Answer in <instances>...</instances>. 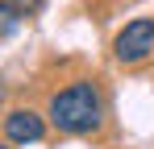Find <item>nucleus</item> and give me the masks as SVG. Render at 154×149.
Masks as SVG:
<instances>
[{"label":"nucleus","mask_w":154,"mask_h":149,"mask_svg":"<svg viewBox=\"0 0 154 149\" xmlns=\"http://www.w3.org/2000/svg\"><path fill=\"white\" fill-rule=\"evenodd\" d=\"M0 149H8V145H0Z\"/></svg>","instance_id":"39448f33"},{"label":"nucleus","mask_w":154,"mask_h":149,"mask_svg":"<svg viewBox=\"0 0 154 149\" xmlns=\"http://www.w3.org/2000/svg\"><path fill=\"white\" fill-rule=\"evenodd\" d=\"M21 21H25V17H21L17 0H0V33H13Z\"/></svg>","instance_id":"20e7f679"},{"label":"nucleus","mask_w":154,"mask_h":149,"mask_svg":"<svg viewBox=\"0 0 154 149\" xmlns=\"http://www.w3.org/2000/svg\"><path fill=\"white\" fill-rule=\"evenodd\" d=\"M112 54H117V62H146L154 54V17H137V21H129L117 37H112Z\"/></svg>","instance_id":"f03ea898"},{"label":"nucleus","mask_w":154,"mask_h":149,"mask_svg":"<svg viewBox=\"0 0 154 149\" xmlns=\"http://www.w3.org/2000/svg\"><path fill=\"white\" fill-rule=\"evenodd\" d=\"M46 120L67 133V137H83V133H96L104 120V104H100V91L79 79V83H67L63 91L50 95V108H46Z\"/></svg>","instance_id":"f257e3e1"},{"label":"nucleus","mask_w":154,"mask_h":149,"mask_svg":"<svg viewBox=\"0 0 154 149\" xmlns=\"http://www.w3.org/2000/svg\"><path fill=\"white\" fill-rule=\"evenodd\" d=\"M4 137H8L13 145H38V141L46 137V120H42L38 112H29V108H13V112L4 116Z\"/></svg>","instance_id":"7ed1b4c3"}]
</instances>
